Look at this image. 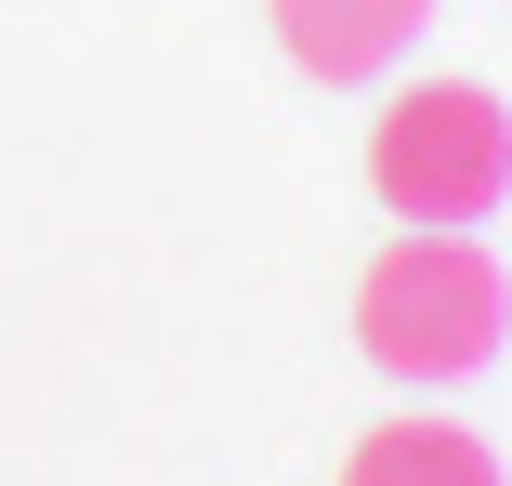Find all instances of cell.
<instances>
[{
	"label": "cell",
	"mask_w": 512,
	"mask_h": 486,
	"mask_svg": "<svg viewBox=\"0 0 512 486\" xmlns=\"http://www.w3.org/2000/svg\"><path fill=\"white\" fill-rule=\"evenodd\" d=\"M512 329V276L460 237V224H407L368 276H355V342L381 381H473Z\"/></svg>",
	"instance_id": "cell-1"
},
{
	"label": "cell",
	"mask_w": 512,
	"mask_h": 486,
	"mask_svg": "<svg viewBox=\"0 0 512 486\" xmlns=\"http://www.w3.org/2000/svg\"><path fill=\"white\" fill-rule=\"evenodd\" d=\"M368 184L394 224H486L512 198V106L486 79H407L368 119Z\"/></svg>",
	"instance_id": "cell-2"
},
{
	"label": "cell",
	"mask_w": 512,
	"mask_h": 486,
	"mask_svg": "<svg viewBox=\"0 0 512 486\" xmlns=\"http://www.w3.org/2000/svg\"><path fill=\"white\" fill-rule=\"evenodd\" d=\"M263 14H276V53H289L302 79L355 92V79H381L407 40H421L434 0H263Z\"/></svg>",
	"instance_id": "cell-3"
},
{
	"label": "cell",
	"mask_w": 512,
	"mask_h": 486,
	"mask_svg": "<svg viewBox=\"0 0 512 486\" xmlns=\"http://www.w3.org/2000/svg\"><path fill=\"white\" fill-rule=\"evenodd\" d=\"M342 486H499V460H486V434L407 408V421H368V434H355Z\"/></svg>",
	"instance_id": "cell-4"
}]
</instances>
